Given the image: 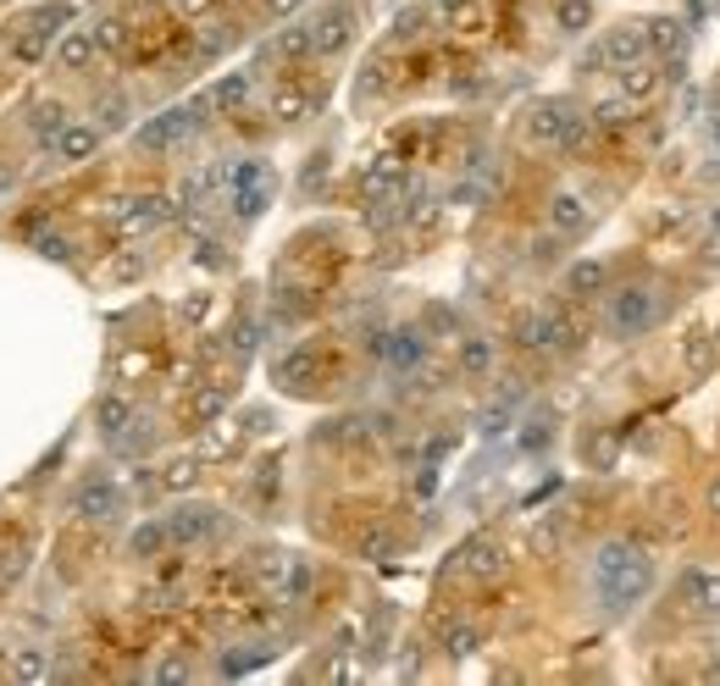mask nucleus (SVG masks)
<instances>
[{"mask_svg":"<svg viewBox=\"0 0 720 686\" xmlns=\"http://www.w3.org/2000/svg\"><path fill=\"white\" fill-rule=\"evenodd\" d=\"M648 581H654V559L626 537H615V543H604L593 554V592H599V604L610 615H626L632 604H643Z\"/></svg>","mask_w":720,"mask_h":686,"instance_id":"f257e3e1","label":"nucleus"},{"mask_svg":"<svg viewBox=\"0 0 720 686\" xmlns=\"http://www.w3.org/2000/svg\"><path fill=\"white\" fill-rule=\"evenodd\" d=\"M527 133H532V144H543V150H582L588 133H593V122H588V111L576 106V100L554 95V100H538V106H532Z\"/></svg>","mask_w":720,"mask_h":686,"instance_id":"f03ea898","label":"nucleus"},{"mask_svg":"<svg viewBox=\"0 0 720 686\" xmlns=\"http://www.w3.org/2000/svg\"><path fill=\"white\" fill-rule=\"evenodd\" d=\"M660 321V294L648 283H626V288H615L610 294V305H604V327H610V338L615 343H632V338H643L648 327Z\"/></svg>","mask_w":720,"mask_h":686,"instance_id":"7ed1b4c3","label":"nucleus"},{"mask_svg":"<svg viewBox=\"0 0 720 686\" xmlns=\"http://www.w3.org/2000/svg\"><path fill=\"white\" fill-rule=\"evenodd\" d=\"M272 189H277V178H272V166L266 161H228V205H233V216H261L266 205H272Z\"/></svg>","mask_w":720,"mask_h":686,"instance_id":"20e7f679","label":"nucleus"},{"mask_svg":"<svg viewBox=\"0 0 720 686\" xmlns=\"http://www.w3.org/2000/svg\"><path fill=\"white\" fill-rule=\"evenodd\" d=\"M200 122H205V111L194 106H167V111H156V117L139 128V150H150V155H167V150H183V144L200 133Z\"/></svg>","mask_w":720,"mask_h":686,"instance_id":"39448f33","label":"nucleus"},{"mask_svg":"<svg viewBox=\"0 0 720 686\" xmlns=\"http://www.w3.org/2000/svg\"><path fill=\"white\" fill-rule=\"evenodd\" d=\"M516 343L521 349H532V355H560V349H571L576 343V327L565 310H527V316H516Z\"/></svg>","mask_w":720,"mask_h":686,"instance_id":"423d86ee","label":"nucleus"},{"mask_svg":"<svg viewBox=\"0 0 720 686\" xmlns=\"http://www.w3.org/2000/svg\"><path fill=\"white\" fill-rule=\"evenodd\" d=\"M311 559H300V554H272L261 565V587H266V598L272 604H283V609H294V604H305L311 598Z\"/></svg>","mask_w":720,"mask_h":686,"instance_id":"0eeeda50","label":"nucleus"},{"mask_svg":"<svg viewBox=\"0 0 720 686\" xmlns=\"http://www.w3.org/2000/svg\"><path fill=\"white\" fill-rule=\"evenodd\" d=\"M67 6L61 0H50V6H39V12H28L23 17V28H12V50H17V61H39L50 45L61 39V23H67Z\"/></svg>","mask_w":720,"mask_h":686,"instance_id":"6e6552de","label":"nucleus"},{"mask_svg":"<svg viewBox=\"0 0 720 686\" xmlns=\"http://www.w3.org/2000/svg\"><path fill=\"white\" fill-rule=\"evenodd\" d=\"M305 28H311V56H338V50L355 39V6L333 0V6L305 17Z\"/></svg>","mask_w":720,"mask_h":686,"instance_id":"1a4fd4ad","label":"nucleus"},{"mask_svg":"<svg viewBox=\"0 0 720 686\" xmlns=\"http://www.w3.org/2000/svg\"><path fill=\"white\" fill-rule=\"evenodd\" d=\"M372 349L394 377H410V371H421V360H427V332L421 327H388Z\"/></svg>","mask_w":720,"mask_h":686,"instance_id":"9d476101","label":"nucleus"},{"mask_svg":"<svg viewBox=\"0 0 720 686\" xmlns=\"http://www.w3.org/2000/svg\"><path fill=\"white\" fill-rule=\"evenodd\" d=\"M161 222H172V200L167 194H139V200H122L111 211V227L122 238H139V233H156Z\"/></svg>","mask_w":720,"mask_h":686,"instance_id":"9b49d317","label":"nucleus"},{"mask_svg":"<svg viewBox=\"0 0 720 686\" xmlns=\"http://www.w3.org/2000/svg\"><path fill=\"white\" fill-rule=\"evenodd\" d=\"M167 532H172V548H194V543H211L222 532V509L211 504H183L167 515Z\"/></svg>","mask_w":720,"mask_h":686,"instance_id":"f8f14e48","label":"nucleus"},{"mask_svg":"<svg viewBox=\"0 0 720 686\" xmlns=\"http://www.w3.org/2000/svg\"><path fill=\"white\" fill-rule=\"evenodd\" d=\"M250 95H255V78H250V72H222V78H216L211 89L194 100V106H200L205 117H239V111L250 106Z\"/></svg>","mask_w":720,"mask_h":686,"instance_id":"ddd939ff","label":"nucleus"},{"mask_svg":"<svg viewBox=\"0 0 720 686\" xmlns=\"http://www.w3.org/2000/svg\"><path fill=\"white\" fill-rule=\"evenodd\" d=\"M95 421H100V438L111 443V449H139V410H133V399H122V393H106L100 399V410H95Z\"/></svg>","mask_w":720,"mask_h":686,"instance_id":"4468645a","label":"nucleus"},{"mask_svg":"<svg viewBox=\"0 0 720 686\" xmlns=\"http://www.w3.org/2000/svg\"><path fill=\"white\" fill-rule=\"evenodd\" d=\"M676 604L693 620H720V570H687L676 587Z\"/></svg>","mask_w":720,"mask_h":686,"instance_id":"2eb2a0df","label":"nucleus"},{"mask_svg":"<svg viewBox=\"0 0 720 686\" xmlns=\"http://www.w3.org/2000/svg\"><path fill=\"white\" fill-rule=\"evenodd\" d=\"M272 377H277V388H288V393H311L316 382H322V355H316L311 343H294L288 355H277Z\"/></svg>","mask_w":720,"mask_h":686,"instance_id":"dca6fc26","label":"nucleus"},{"mask_svg":"<svg viewBox=\"0 0 720 686\" xmlns=\"http://www.w3.org/2000/svg\"><path fill=\"white\" fill-rule=\"evenodd\" d=\"M648 56V23H621V28H610L604 34V45H599V61L604 67H632V61H643Z\"/></svg>","mask_w":720,"mask_h":686,"instance_id":"f3484780","label":"nucleus"},{"mask_svg":"<svg viewBox=\"0 0 720 686\" xmlns=\"http://www.w3.org/2000/svg\"><path fill=\"white\" fill-rule=\"evenodd\" d=\"M72 509H78L84 521H117L122 515V487L111 482V476H89V482L78 487V498H72Z\"/></svg>","mask_w":720,"mask_h":686,"instance_id":"a211bd4d","label":"nucleus"},{"mask_svg":"<svg viewBox=\"0 0 720 686\" xmlns=\"http://www.w3.org/2000/svg\"><path fill=\"white\" fill-rule=\"evenodd\" d=\"M593 227V211H588V200L576 189H560V194H549V233L554 238H582Z\"/></svg>","mask_w":720,"mask_h":686,"instance_id":"6ab92c4d","label":"nucleus"},{"mask_svg":"<svg viewBox=\"0 0 720 686\" xmlns=\"http://www.w3.org/2000/svg\"><path fill=\"white\" fill-rule=\"evenodd\" d=\"M604 283H610L604 261H576V266H565V283H560V294L571 299V305H588V299H599V294H604Z\"/></svg>","mask_w":720,"mask_h":686,"instance_id":"aec40b11","label":"nucleus"},{"mask_svg":"<svg viewBox=\"0 0 720 686\" xmlns=\"http://www.w3.org/2000/svg\"><path fill=\"white\" fill-rule=\"evenodd\" d=\"M95 56H100L95 28H61V39H56V61H61V72H84Z\"/></svg>","mask_w":720,"mask_h":686,"instance_id":"412c9836","label":"nucleus"},{"mask_svg":"<svg viewBox=\"0 0 720 686\" xmlns=\"http://www.w3.org/2000/svg\"><path fill=\"white\" fill-rule=\"evenodd\" d=\"M660 83H665V67L654 56H643V61H632V67H621V95L632 100H654L660 95Z\"/></svg>","mask_w":720,"mask_h":686,"instance_id":"4be33fe9","label":"nucleus"},{"mask_svg":"<svg viewBox=\"0 0 720 686\" xmlns=\"http://www.w3.org/2000/svg\"><path fill=\"white\" fill-rule=\"evenodd\" d=\"M95 150H100V128H89V122H67V128L50 139V155H56V161H89Z\"/></svg>","mask_w":720,"mask_h":686,"instance_id":"5701e85b","label":"nucleus"},{"mask_svg":"<svg viewBox=\"0 0 720 686\" xmlns=\"http://www.w3.org/2000/svg\"><path fill=\"white\" fill-rule=\"evenodd\" d=\"M316 106H322V95H316V89L283 83V89H277V100H272V117H277V122H305Z\"/></svg>","mask_w":720,"mask_h":686,"instance_id":"b1692460","label":"nucleus"},{"mask_svg":"<svg viewBox=\"0 0 720 686\" xmlns=\"http://www.w3.org/2000/svg\"><path fill=\"white\" fill-rule=\"evenodd\" d=\"M455 570H466V576H499L504 570V554L499 543H488V537H477V543H466L455 554Z\"/></svg>","mask_w":720,"mask_h":686,"instance_id":"393cba45","label":"nucleus"},{"mask_svg":"<svg viewBox=\"0 0 720 686\" xmlns=\"http://www.w3.org/2000/svg\"><path fill=\"white\" fill-rule=\"evenodd\" d=\"M682 50H687V34L676 17H654V23H648V56L654 61H671V56H682Z\"/></svg>","mask_w":720,"mask_h":686,"instance_id":"a878e982","label":"nucleus"},{"mask_svg":"<svg viewBox=\"0 0 720 686\" xmlns=\"http://www.w3.org/2000/svg\"><path fill=\"white\" fill-rule=\"evenodd\" d=\"M172 548V532H167V515L161 521H150V526H139V532L128 537V554L133 559H161Z\"/></svg>","mask_w":720,"mask_h":686,"instance_id":"bb28decb","label":"nucleus"},{"mask_svg":"<svg viewBox=\"0 0 720 686\" xmlns=\"http://www.w3.org/2000/svg\"><path fill=\"white\" fill-rule=\"evenodd\" d=\"M516 410H521V393L510 388V393H499V399L488 404V410H482V432H488V438H499V432H510V421H516Z\"/></svg>","mask_w":720,"mask_h":686,"instance_id":"cd10ccee","label":"nucleus"},{"mask_svg":"<svg viewBox=\"0 0 720 686\" xmlns=\"http://www.w3.org/2000/svg\"><path fill=\"white\" fill-rule=\"evenodd\" d=\"M493 371V343L488 338H460V377H488Z\"/></svg>","mask_w":720,"mask_h":686,"instance_id":"c85d7f7f","label":"nucleus"},{"mask_svg":"<svg viewBox=\"0 0 720 686\" xmlns=\"http://www.w3.org/2000/svg\"><path fill=\"white\" fill-rule=\"evenodd\" d=\"M554 23H560L565 39L588 34L593 28V0H560V6H554Z\"/></svg>","mask_w":720,"mask_h":686,"instance_id":"c756f323","label":"nucleus"},{"mask_svg":"<svg viewBox=\"0 0 720 686\" xmlns=\"http://www.w3.org/2000/svg\"><path fill=\"white\" fill-rule=\"evenodd\" d=\"M477 642H482V631L471 626V620H449L444 637H438V648H444L449 659H466V653H477Z\"/></svg>","mask_w":720,"mask_h":686,"instance_id":"7c9ffc66","label":"nucleus"},{"mask_svg":"<svg viewBox=\"0 0 720 686\" xmlns=\"http://www.w3.org/2000/svg\"><path fill=\"white\" fill-rule=\"evenodd\" d=\"M682 360H687V371H715V360H720V349H715V338L709 332H687V343H682Z\"/></svg>","mask_w":720,"mask_h":686,"instance_id":"2f4dec72","label":"nucleus"},{"mask_svg":"<svg viewBox=\"0 0 720 686\" xmlns=\"http://www.w3.org/2000/svg\"><path fill=\"white\" fill-rule=\"evenodd\" d=\"M128 39H133V28L122 23V17H111V23H100V28H95V45H100V50H111V56H117V50H128Z\"/></svg>","mask_w":720,"mask_h":686,"instance_id":"473e14b6","label":"nucleus"},{"mask_svg":"<svg viewBox=\"0 0 720 686\" xmlns=\"http://www.w3.org/2000/svg\"><path fill=\"white\" fill-rule=\"evenodd\" d=\"M28 128H34L39 139L50 144V139H56L61 128H67V111H61V106H34V122H28Z\"/></svg>","mask_w":720,"mask_h":686,"instance_id":"72a5a7b5","label":"nucleus"},{"mask_svg":"<svg viewBox=\"0 0 720 686\" xmlns=\"http://www.w3.org/2000/svg\"><path fill=\"white\" fill-rule=\"evenodd\" d=\"M626 106H632V100H626V95H615V100H599V106L588 111V122H593V128H621Z\"/></svg>","mask_w":720,"mask_h":686,"instance_id":"f704fd0d","label":"nucleus"},{"mask_svg":"<svg viewBox=\"0 0 720 686\" xmlns=\"http://www.w3.org/2000/svg\"><path fill=\"white\" fill-rule=\"evenodd\" d=\"M189 664L183 659H161V664H150V681H189Z\"/></svg>","mask_w":720,"mask_h":686,"instance_id":"c9c22d12","label":"nucleus"},{"mask_svg":"<svg viewBox=\"0 0 720 686\" xmlns=\"http://www.w3.org/2000/svg\"><path fill=\"white\" fill-rule=\"evenodd\" d=\"M12 675H17V681H39V675H45V659H39V653H17Z\"/></svg>","mask_w":720,"mask_h":686,"instance_id":"e433bc0d","label":"nucleus"},{"mask_svg":"<svg viewBox=\"0 0 720 686\" xmlns=\"http://www.w3.org/2000/svg\"><path fill=\"white\" fill-rule=\"evenodd\" d=\"M704 249H709V261H720V205L709 211V222H704Z\"/></svg>","mask_w":720,"mask_h":686,"instance_id":"4c0bfd02","label":"nucleus"},{"mask_svg":"<svg viewBox=\"0 0 720 686\" xmlns=\"http://www.w3.org/2000/svg\"><path fill=\"white\" fill-rule=\"evenodd\" d=\"M122 111H128V100H122V95L100 100V122H106V128H117V122H122Z\"/></svg>","mask_w":720,"mask_h":686,"instance_id":"58836bf2","label":"nucleus"},{"mask_svg":"<svg viewBox=\"0 0 720 686\" xmlns=\"http://www.w3.org/2000/svg\"><path fill=\"white\" fill-rule=\"evenodd\" d=\"M421 23H427V12H405V17H399V28H394V39H416Z\"/></svg>","mask_w":720,"mask_h":686,"instance_id":"ea45409f","label":"nucleus"},{"mask_svg":"<svg viewBox=\"0 0 720 686\" xmlns=\"http://www.w3.org/2000/svg\"><path fill=\"white\" fill-rule=\"evenodd\" d=\"M211 6H216V0H172V12H178V17H205Z\"/></svg>","mask_w":720,"mask_h":686,"instance_id":"a19ab883","label":"nucleus"},{"mask_svg":"<svg viewBox=\"0 0 720 686\" xmlns=\"http://www.w3.org/2000/svg\"><path fill=\"white\" fill-rule=\"evenodd\" d=\"M300 6H305V0H266V12H272V17H294Z\"/></svg>","mask_w":720,"mask_h":686,"instance_id":"79ce46f5","label":"nucleus"},{"mask_svg":"<svg viewBox=\"0 0 720 686\" xmlns=\"http://www.w3.org/2000/svg\"><path fill=\"white\" fill-rule=\"evenodd\" d=\"M432 6H438V12H444V17H460V12H466V6H471V0H432Z\"/></svg>","mask_w":720,"mask_h":686,"instance_id":"37998d69","label":"nucleus"},{"mask_svg":"<svg viewBox=\"0 0 720 686\" xmlns=\"http://www.w3.org/2000/svg\"><path fill=\"white\" fill-rule=\"evenodd\" d=\"M709 144H715V150H720V111H715V117H709Z\"/></svg>","mask_w":720,"mask_h":686,"instance_id":"c03bdc74","label":"nucleus"},{"mask_svg":"<svg viewBox=\"0 0 720 686\" xmlns=\"http://www.w3.org/2000/svg\"><path fill=\"white\" fill-rule=\"evenodd\" d=\"M709 509H715V515H720V482L709 487Z\"/></svg>","mask_w":720,"mask_h":686,"instance_id":"a18cd8bd","label":"nucleus"},{"mask_svg":"<svg viewBox=\"0 0 720 686\" xmlns=\"http://www.w3.org/2000/svg\"><path fill=\"white\" fill-rule=\"evenodd\" d=\"M709 681H720V659H715V664H709Z\"/></svg>","mask_w":720,"mask_h":686,"instance_id":"49530a36","label":"nucleus"},{"mask_svg":"<svg viewBox=\"0 0 720 686\" xmlns=\"http://www.w3.org/2000/svg\"><path fill=\"white\" fill-rule=\"evenodd\" d=\"M709 106H715V111H720V83H715V95H709Z\"/></svg>","mask_w":720,"mask_h":686,"instance_id":"de8ad7c7","label":"nucleus"},{"mask_svg":"<svg viewBox=\"0 0 720 686\" xmlns=\"http://www.w3.org/2000/svg\"><path fill=\"white\" fill-rule=\"evenodd\" d=\"M704 6H720V0H704Z\"/></svg>","mask_w":720,"mask_h":686,"instance_id":"09e8293b","label":"nucleus"}]
</instances>
